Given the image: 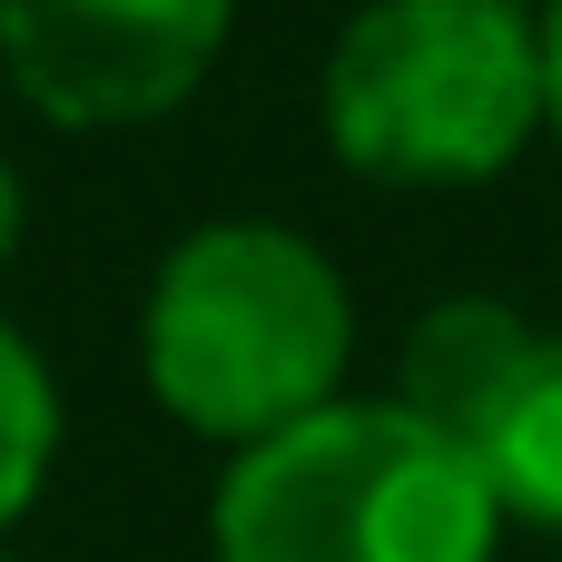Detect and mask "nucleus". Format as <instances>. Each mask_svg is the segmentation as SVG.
Masks as SVG:
<instances>
[{
	"label": "nucleus",
	"mask_w": 562,
	"mask_h": 562,
	"mask_svg": "<svg viewBox=\"0 0 562 562\" xmlns=\"http://www.w3.org/2000/svg\"><path fill=\"white\" fill-rule=\"evenodd\" d=\"M0 562H10V553H0Z\"/></svg>",
	"instance_id": "9"
},
{
	"label": "nucleus",
	"mask_w": 562,
	"mask_h": 562,
	"mask_svg": "<svg viewBox=\"0 0 562 562\" xmlns=\"http://www.w3.org/2000/svg\"><path fill=\"white\" fill-rule=\"evenodd\" d=\"M237 0H0V69L59 128L168 119L227 49Z\"/></svg>",
	"instance_id": "5"
},
{
	"label": "nucleus",
	"mask_w": 562,
	"mask_h": 562,
	"mask_svg": "<svg viewBox=\"0 0 562 562\" xmlns=\"http://www.w3.org/2000/svg\"><path fill=\"white\" fill-rule=\"evenodd\" d=\"M494 494L405 405H316L247 445L207 504L217 562H494Z\"/></svg>",
	"instance_id": "3"
},
{
	"label": "nucleus",
	"mask_w": 562,
	"mask_h": 562,
	"mask_svg": "<svg viewBox=\"0 0 562 562\" xmlns=\"http://www.w3.org/2000/svg\"><path fill=\"white\" fill-rule=\"evenodd\" d=\"M543 128L562 138V0L543 10Z\"/></svg>",
	"instance_id": "7"
},
{
	"label": "nucleus",
	"mask_w": 562,
	"mask_h": 562,
	"mask_svg": "<svg viewBox=\"0 0 562 562\" xmlns=\"http://www.w3.org/2000/svg\"><path fill=\"white\" fill-rule=\"evenodd\" d=\"M405 415H425L504 524L562 533V336L524 326L504 296H445L405 336Z\"/></svg>",
	"instance_id": "4"
},
{
	"label": "nucleus",
	"mask_w": 562,
	"mask_h": 562,
	"mask_svg": "<svg viewBox=\"0 0 562 562\" xmlns=\"http://www.w3.org/2000/svg\"><path fill=\"white\" fill-rule=\"evenodd\" d=\"M49 445H59V395H49L40 356L0 326V533L30 514V494L49 474Z\"/></svg>",
	"instance_id": "6"
},
{
	"label": "nucleus",
	"mask_w": 562,
	"mask_h": 562,
	"mask_svg": "<svg viewBox=\"0 0 562 562\" xmlns=\"http://www.w3.org/2000/svg\"><path fill=\"white\" fill-rule=\"evenodd\" d=\"M10 247H20V178H10V158H0V267H10Z\"/></svg>",
	"instance_id": "8"
},
{
	"label": "nucleus",
	"mask_w": 562,
	"mask_h": 562,
	"mask_svg": "<svg viewBox=\"0 0 562 562\" xmlns=\"http://www.w3.org/2000/svg\"><path fill=\"white\" fill-rule=\"evenodd\" d=\"M148 395L207 445H267L336 405L356 356V296L316 237L277 217H217L168 247L138 316Z\"/></svg>",
	"instance_id": "1"
},
{
	"label": "nucleus",
	"mask_w": 562,
	"mask_h": 562,
	"mask_svg": "<svg viewBox=\"0 0 562 562\" xmlns=\"http://www.w3.org/2000/svg\"><path fill=\"white\" fill-rule=\"evenodd\" d=\"M326 148L375 188H484L543 128L524 0H366L326 49Z\"/></svg>",
	"instance_id": "2"
}]
</instances>
